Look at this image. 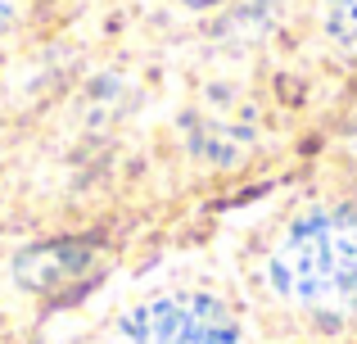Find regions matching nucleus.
Masks as SVG:
<instances>
[{
	"mask_svg": "<svg viewBox=\"0 0 357 344\" xmlns=\"http://www.w3.org/2000/svg\"><path fill=\"white\" fill-rule=\"evenodd\" d=\"M9 14H14V0H0V27L9 23Z\"/></svg>",
	"mask_w": 357,
	"mask_h": 344,
	"instance_id": "obj_5",
	"label": "nucleus"
},
{
	"mask_svg": "<svg viewBox=\"0 0 357 344\" xmlns=\"http://www.w3.org/2000/svg\"><path fill=\"white\" fill-rule=\"evenodd\" d=\"M185 5H195V9H208V5H227V0H185Z\"/></svg>",
	"mask_w": 357,
	"mask_h": 344,
	"instance_id": "obj_6",
	"label": "nucleus"
},
{
	"mask_svg": "<svg viewBox=\"0 0 357 344\" xmlns=\"http://www.w3.org/2000/svg\"><path fill=\"white\" fill-rule=\"evenodd\" d=\"M100 267H105L100 240H45V245H27L14 258V281L27 294L68 304L100 281Z\"/></svg>",
	"mask_w": 357,
	"mask_h": 344,
	"instance_id": "obj_3",
	"label": "nucleus"
},
{
	"mask_svg": "<svg viewBox=\"0 0 357 344\" xmlns=\"http://www.w3.org/2000/svg\"><path fill=\"white\" fill-rule=\"evenodd\" d=\"M326 18H331V32L340 41L357 45V0H326Z\"/></svg>",
	"mask_w": 357,
	"mask_h": 344,
	"instance_id": "obj_4",
	"label": "nucleus"
},
{
	"mask_svg": "<svg viewBox=\"0 0 357 344\" xmlns=\"http://www.w3.org/2000/svg\"><path fill=\"white\" fill-rule=\"evenodd\" d=\"M122 344H240V322L213 294L176 290L127 313Z\"/></svg>",
	"mask_w": 357,
	"mask_h": 344,
	"instance_id": "obj_2",
	"label": "nucleus"
},
{
	"mask_svg": "<svg viewBox=\"0 0 357 344\" xmlns=\"http://www.w3.org/2000/svg\"><path fill=\"white\" fill-rule=\"evenodd\" d=\"M271 290L317 317L357 313V218L340 209H312L280 236L271 254Z\"/></svg>",
	"mask_w": 357,
	"mask_h": 344,
	"instance_id": "obj_1",
	"label": "nucleus"
}]
</instances>
